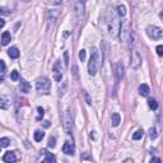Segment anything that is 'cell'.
Here are the masks:
<instances>
[{
	"label": "cell",
	"mask_w": 163,
	"mask_h": 163,
	"mask_svg": "<svg viewBox=\"0 0 163 163\" xmlns=\"http://www.w3.org/2000/svg\"><path fill=\"white\" fill-rule=\"evenodd\" d=\"M130 51H131L130 66L133 69H139L143 59H142L140 49H139V45H138V37L135 32H130Z\"/></svg>",
	"instance_id": "1"
},
{
	"label": "cell",
	"mask_w": 163,
	"mask_h": 163,
	"mask_svg": "<svg viewBox=\"0 0 163 163\" xmlns=\"http://www.w3.org/2000/svg\"><path fill=\"white\" fill-rule=\"evenodd\" d=\"M101 66V56H99V51L96 47H92L91 50V59L88 63V73L89 75L94 76L98 73V69Z\"/></svg>",
	"instance_id": "2"
},
{
	"label": "cell",
	"mask_w": 163,
	"mask_h": 163,
	"mask_svg": "<svg viewBox=\"0 0 163 163\" xmlns=\"http://www.w3.org/2000/svg\"><path fill=\"white\" fill-rule=\"evenodd\" d=\"M120 24H121L120 15L117 14V11L112 9L111 10V17H110V19H108V33H110L112 37H117L119 36Z\"/></svg>",
	"instance_id": "3"
},
{
	"label": "cell",
	"mask_w": 163,
	"mask_h": 163,
	"mask_svg": "<svg viewBox=\"0 0 163 163\" xmlns=\"http://www.w3.org/2000/svg\"><path fill=\"white\" fill-rule=\"evenodd\" d=\"M36 89L38 93H42V94H47L51 89V82L47 76H40L36 82Z\"/></svg>",
	"instance_id": "4"
},
{
	"label": "cell",
	"mask_w": 163,
	"mask_h": 163,
	"mask_svg": "<svg viewBox=\"0 0 163 163\" xmlns=\"http://www.w3.org/2000/svg\"><path fill=\"white\" fill-rule=\"evenodd\" d=\"M119 36H120V41L121 42H126L127 38L130 36V23L127 19H124L120 24V29H119Z\"/></svg>",
	"instance_id": "5"
},
{
	"label": "cell",
	"mask_w": 163,
	"mask_h": 163,
	"mask_svg": "<svg viewBox=\"0 0 163 163\" xmlns=\"http://www.w3.org/2000/svg\"><path fill=\"white\" fill-rule=\"evenodd\" d=\"M75 14L79 24H83L85 21V3H82L76 0L75 3Z\"/></svg>",
	"instance_id": "6"
},
{
	"label": "cell",
	"mask_w": 163,
	"mask_h": 163,
	"mask_svg": "<svg viewBox=\"0 0 163 163\" xmlns=\"http://www.w3.org/2000/svg\"><path fill=\"white\" fill-rule=\"evenodd\" d=\"M60 17V10L59 9H50L47 11V15H46V21H47V27L49 28H52L54 24L56 23V21Z\"/></svg>",
	"instance_id": "7"
},
{
	"label": "cell",
	"mask_w": 163,
	"mask_h": 163,
	"mask_svg": "<svg viewBox=\"0 0 163 163\" xmlns=\"http://www.w3.org/2000/svg\"><path fill=\"white\" fill-rule=\"evenodd\" d=\"M63 126L66 134L69 135L73 134V119H71V115L69 114V111L64 112L63 115Z\"/></svg>",
	"instance_id": "8"
},
{
	"label": "cell",
	"mask_w": 163,
	"mask_h": 163,
	"mask_svg": "<svg viewBox=\"0 0 163 163\" xmlns=\"http://www.w3.org/2000/svg\"><path fill=\"white\" fill-rule=\"evenodd\" d=\"M147 34L152 38V40H161L162 36H163V31L161 27H157V26H149L147 28Z\"/></svg>",
	"instance_id": "9"
},
{
	"label": "cell",
	"mask_w": 163,
	"mask_h": 163,
	"mask_svg": "<svg viewBox=\"0 0 163 163\" xmlns=\"http://www.w3.org/2000/svg\"><path fill=\"white\" fill-rule=\"evenodd\" d=\"M115 74H116V79H117V82L122 80L124 78V64L121 63V61H117V63L115 64Z\"/></svg>",
	"instance_id": "10"
},
{
	"label": "cell",
	"mask_w": 163,
	"mask_h": 163,
	"mask_svg": "<svg viewBox=\"0 0 163 163\" xmlns=\"http://www.w3.org/2000/svg\"><path fill=\"white\" fill-rule=\"evenodd\" d=\"M54 70V75H55V79L56 80H61V76H63V68H61V60H56L55 65L52 68Z\"/></svg>",
	"instance_id": "11"
},
{
	"label": "cell",
	"mask_w": 163,
	"mask_h": 163,
	"mask_svg": "<svg viewBox=\"0 0 163 163\" xmlns=\"http://www.w3.org/2000/svg\"><path fill=\"white\" fill-rule=\"evenodd\" d=\"M74 150H75V148H74V144H73V143L65 142V144L63 145V152L65 154H68V156H73V154H74Z\"/></svg>",
	"instance_id": "12"
},
{
	"label": "cell",
	"mask_w": 163,
	"mask_h": 163,
	"mask_svg": "<svg viewBox=\"0 0 163 163\" xmlns=\"http://www.w3.org/2000/svg\"><path fill=\"white\" fill-rule=\"evenodd\" d=\"M10 107V99L6 96H0V108L1 110H8Z\"/></svg>",
	"instance_id": "13"
},
{
	"label": "cell",
	"mask_w": 163,
	"mask_h": 163,
	"mask_svg": "<svg viewBox=\"0 0 163 163\" xmlns=\"http://www.w3.org/2000/svg\"><path fill=\"white\" fill-rule=\"evenodd\" d=\"M3 161L8 162V163H13L17 161V156H15L14 152H8V153H5V156L3 157Z\"/></svg>",
	"instance_id": "14"
},
{
	"label": "cell",
	"mask_w": 163,
	"mask_h": 163,
	"mask_svg": "<svg viewBox=\"0 0 163 163\" xmlns=\"http://www.w3.org/2000/svg\"><path fill=\"white\" fill-rule=\"evenodd\" d=\"M139 93H140V96L143 97H148L149 93H150V89H149V85L148 84H140V87H139Z\"/></svg>",
	"instance_id": "15"
},
{
	"label": "cell",
	"mask_w": 163,
	"mask_h": 163,
	"mask_svg": "<svg viewBox=\"0 0 163 163\" xmlns=\"http://www.w3.org/2000/svg\"><path fill=\"white\" fill-rule=\"evenodd\" d=\"M120 122H121V117H120V115L117 112H115V114H112L111 116V124L114 127H117L120 125Z\"/></svg>",
	"instance_id": "16"
},
{
	"label": "cell",
	"mask_w": 163,
	"mask_h": 163,
	"mask_svg": "<svg viewBox=\"0 0 163 163\" xmlns=\"http://www.w3.org/2000/svg\"><path fill=\"white\" fill-rule=\"evenodd\" d=\"M8 55L10 59H18L19 57V50L17 47H10L8 50Z\"/></svg>",
	"instance_id": "17"
},
{
	"label": "cell",
	"mask_w": 163,
	"mask_h": 163,
	"mask_svg": "<svg viewBox=\"0 0 163 163\" xmlns=\"http://www.w3.org/2000/svg\"><path fill=\"white\" fill-rule=\"evenodd\" d=\"M10 40H11V36H10L9 32H4L1 34V45L3 46H6L10 42Z\"/></svg>",
	"instance_id": "18"
},
{
	"label": "cell",
	"mask_w": 163,
	"mask_h": 163,
	"mask_svg": "<svg viewBox=\"0 0 163 163\" xmlns=\"http://www.w3.org/2000/svg\"><path fill=\"white\" fill-rule=\"evenodd\" d=\"M31 91V85L28 84V82H26V80H21V92L23 93H28Z\"/></svg>",
	"instance_id": "19"
},
{
	"label": "cell",
	"mask_w": 163,
	"mask_h": 163,
	"mask_svg": "<svg viewBox=\"0 0 163 163\" xmlns=\"http://www.w3.org/2000/svg\"><path fill=\"white\" fill-rule=\"evenodd\" d=\"M45 153H46V158L44 159L45 163H55L56 162L55 156H52L51 153H47V152H45Z\"/></svg>",
	"instance_id": "20"
},
{
	"label": "cell",
	"mask_w": 163,
	"mask_h": 163,
	"mask_svg": "<svg viewBox=\"0 0 163 163\" xmlns=\"http://www.w3.org/2000/svg\"><path fill=\"white\" fill-rule=\"evenodd\" d=\"M44 138H45V133H44V131H41V130H36V131H34V140H36V142H41Z\"/></svg>",
	"instance_id": "21"
},
{
	"label": "cell",
	"mask_w": 163,
	"mask_h": 163,
	"mask_svg": "<svg viewBox=\"0 0 163 163\" xmlns=\"http://www.w3.org/2000/svg\"><path fill=\"white\" fill-rule=\"evenodd\" d=\"M10 140L8 138H0V148H6L9 147Z\"/></svg>",
	"instance_id": "22"
},
{
	"label": "cell",
	"mask_w": 163,
	"mask_h": 163,
	"mask_svg": "<svg viewBox=\"0 0 163 163\" xmlns=\"http://www.w3.org/2000/svg\"><path fill=\"white\" fill-rule=\"evenodd\" d=\"M116 11H117V14L120 15V17H124V15H126V6L121 4V5H119V8H117V10H116Z\"/></svg>",
	"instance_id": "23"
},
{
	"label": "cell",
	"mask_w": 163,
	"mask_h": 163,
	"mask_svg": "<svg viewBox=\"0 0 163 163\" xmlns=\"http://www.w3.org/2000/svg\"><path fill=\"white\" fill-rule=\"evenodd\" d=\"M148 104H149V107L152 108V110H157V108H158V102L154 98H149Z\"/></svg>",
	"instance_id": "24"
},
{
	"label": "cell",
	"mask_w": 163,
	"mask_h": 163,
	"mask_svg": "<svg viewBox=\"0 0 163 163\" xmlns=\"http://www.w3.org/2000/svg\"><path fill=\"white\" fill-rule=\"evenodd\" d=\"M143 138V130H138L133 134V140H139Z\"/></svg>",
	"instance_id": "25"
},
{
	"label": "cell",
	"mask_w": 163,
	"mask_h": 163,
	"mask_svg": "<svg viewBox=\"0 0 163 163\" xmlns=\"http://www.w3.org/2000/svg\"><path fill=\"white\" fill-rule=\"evenodd\" d=\"M10 79H11V80H14V82L19 80V73H18L17 70H13V71L10 73Z\"/></svg>",
	"instance_id": "26"
},
{
	"label": "cell",
	"mask_w": 163,
	"mask_h": 163,
	"mask_svg": "<svg viewBox=\"0 0 163 163\" xmlns=\"http://www.w3.org/2000/svg\"><path fill=\"white\" fill-rule=\"evenodd\" d=\"M66 87H68V84L66 83H63V87L60 85V88H59V96H64L65 94V91H66Z\"/></svg>",
	"instance_id": "27"
},
{
	"label": "cell",
	"mask_w": 163,
	"mask_h": 163,
	"mask_svg": "<svg viewBox=\"0 0 163 163\" xmlns=\"http://www.w3.org/2000/svg\"><path fill=\"white\" fill-rule=\"evenodd\" d=\"M56 139H55V137H50V139H49V147L50 148H55L56 147Z\"/></svg>",
	"instance_id": "28"
},
{
	"label": "cell",
	"mask_w": 163,
	"mask_h": 163,
	"mask_svg": "<svg viewBox=\"0 0 163 163\" xmlns=\"http://www.w3.org/2000/svg\"><path fill=\"white\" fill-rule=\"evenodd\" d=\"M157 135H158V134H157V130L154 129V127H152V129L149 130V138H150V139H156Z\"/></svg>",
	"instance_id": "29"
},
{
	"label": "cell",
	"mask_w": 163,
	"mask_h": 163,
	"mask_svg": "<svg viewBox=\"0 0 163 163\" xmlns=\"http://www.w3.org/2000/svg\"><path fill=\"white\" fill-rule=\"evenodd\" d=\"M37 112H38V116H37V121H40V120L44 117V108L42 107H38L37 108Z\"/></svg>",
	"instance_id": "30"
},
{
	"label": "cell",
	"mask_w": 163,
	"mask_h": 163,
	"mask_svg": "<svg viewBox=\"0 0 163 163\" xmlns=\"http://www.w3.org/2000/svg\"><path fill=\"white\" fill-rule=\"evenodd\" d=\"M85 57H87V52H85V50H80V51H79V59L82 61H84Z\"/></svg>",
	"instance_id": "31"
},
{
	"label": "cell",
	"mask_w": 163,
	"mask_h": 163,
	"mask_svg": "<svg viewBox=\"0 0 163 163\" xmlns=\"http://www.w3.org/2000/svg\"><path fill=\"white\" fill-rule=\"evenodd\" d=\"M83 96H84V98H85V101H87V103H88V104H92V99H91V97H89V94H88V92H85V91H83Z\"/></svg>",
	"instance_id": "32"
},
{
	"label": "cell",
	"mask_w": 163,
	"mask_h": 163,
	"mask_svg": "<svg viewBox=\"0 0 163 163\" xmlns=\"http://www.w3.org/2000/svg\"><path fill=\"white\" fill-rule=\"evenodd\" d=\"M5 69H6V66H5V63H4L3 60H0V73H5Z\"/></svg>",
	"instance_id": "33"
},
{
	"label": "cell",
	"mask_w": 163,
	"mask_h": 163,
	"mask_svg": "<svg viewBox=\"0 0 163 163\" xmlns=\"http://www.w3.org/2000/svg\"><path fill=\"white\" fill-rule=\"evenodd\" d=\"M47 1L51 5H59V4H61V0H47Z\"/></svg>",
	"instance_id": "34"
},
{
	"label": "cell",
	"mask_w": 163,
	"mask_h": 163,
	"mask_svg": "<svg viewBox=\"0 0 163 163\" xmlns=\"http://www.w3.org/2000/svg\"><path fill=\"white\" fill-rule=\"evenodd\" d=\"M157 54H158L159 56H162V55H163V46H162V45L157 46Z\"/></svg>",
	"instance_id": "35"
},
{
	"label": "cell",
	"mask_w": 163,
	"mask_h": 163,
	"mask_svg": "<svg viewBox=\"0 0 163 163\" xmlns=\"http://www.w3.org/2000/svg\"><path fill=\"white\" fill-rule=\"evenodd\" d=\"M68 56H69V54L65 52V54H64V57H65V68L69 66V59H68Z\"/></svg>",
	"instance_id": "36"
},
{
	"label": "cell",
	"mask_w": 163,
	"mask_h": 163,
	"mask_svg": "<svg viewBox=\"0 0 163 163\" xmlns=\"http://www.w3.org/2000/svg\"><path fill=\"white\" fill-rule=\"evenodd\" d=\"M82 161H93V159H92V157H89V156H87V154H84V156L82 157Z\"/></svg>",
	"instance_id": "37"
},
{
	"label": "cell",
	"mask_w": 163,
	"mask_h": 163,
	"mask_svg": "<svg viewBox=\"0 0 163 163\" xmlns=\"http://www.w3.org/2000/svg\"><path fill=\"white\" fill-rule=\"evenodd\" d=\"M4 26H5V21L3 18H0V29L4 28Z\"/></svg>",
	"instance_id": "38"
},
{
	"label": "cell",
	"mask_w": 163,
	"mask_h": 163,
	"mask_svg": "<svg viewBox=\"0 0 163 163\" xmlns=\"http://www.w3.org/2000/svg\"><path fill=\"white\" fill-rule=\"evenodd\" d=\"M0 14H9V11H5V9H4V8L0 6Z\"/></svg>",
	"instance_id": "39"
},
{
	"label": "cell",
	"mask_w": 163,
	"mask_h": 163,
	"mask_svg": "<svg viewBox=\"0 0 163 163\" xmlns=\"http://www.w3.org/2000/svg\"><path fill=\"white\" fill-rule=\"evenodd\" d=\"M150 162H152V163H153V162H158V163H161L162 161L159 159V158H152V159H150Z\"/></svg>",
	"instance_id": "40"
},
{
	"label": "cell",
	"mask_w": 163,
	"mask_h": 163,
	"mask_svg": "<svg viewBox=\"0 0 163 163\" xmlns=\"http://www.w3.org/2000/svg\"><path fill=\"white\" fill-rule=\"evenodd\" d=\"M44 125H45V127H49V126H50V124H49V121H45Z\"/></svg>",
	"instance_id": "41"
},
{
	"label": "cell",
	"mask_w": 163,
	"mask_h": 163,
	"mask_svg": "<svg viewBox=\"0 0 163 163\" xmlns=\"http://www.w3.org/2000/svg\"><path fill=\"white\" fill-rule=\"evenodd\" d=\"M78 1H82V3H85V0H78Z\"/></svg>",
	"instance_id": "42"
},
{
	"label": "cell",
	"mask_w": 163,
	"mask_h": 163,
	"mask_svg": "<svg viewBox=\"0 0 163 163\" xmlns=\"http://www.w3.org/2000/svg\"><path fill=\"white\" fill-rule=\"evenodd\" d=\"M22 1H31V0H22Z\"/></svg>",
	"instance_id": "43"
},
{
	"label": "cell",
	"mask_w": 163,
	"mask_h": 163,
	"mask_svg": "<svg viewBox=\"0 0 163 163\" xmlns=\"http://www.w3.org/2000/svg\"><path fill=\"white\" fill-rule=\"evenodd\" d=\"M1 82H3V78H0V83H1Z\"/></svg>",
	"instance_id": "44"
}]
</instances>
